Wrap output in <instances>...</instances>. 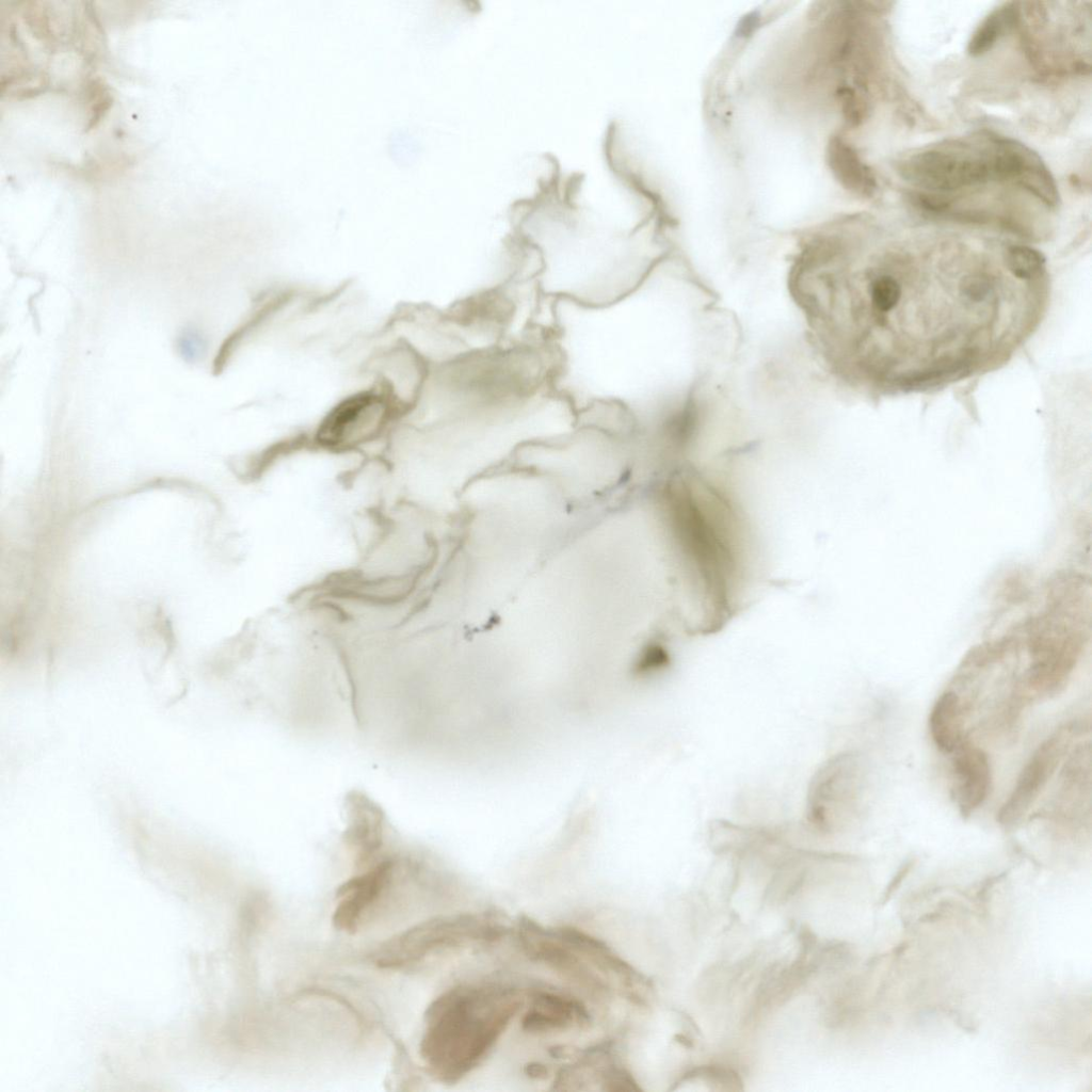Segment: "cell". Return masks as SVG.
<instances>
[{"label":"cell","mask_w":1092,"mask_h":1092,"mask_svg":"<svg viewBox=\"0 0 1092 1092\" xmlns=\"http://www.w3.org/2000/svg\"><path fill=\"white\" fill-rule=\"evenodd\" d=\"M526 1002L524 993L495 981L452 986L427 1008L419 1054L428 1073L452 1085L492 1053Z\"/></svg>","instance_id":"cell-1"},{"label":"cell","mask_w":1092,"mask_h":1092,"mask_svg":"<svg viewBox=\"0 0 1092 1092\" xmlns=\"http://www.w3.org/2000/svg\"><path fill=\"white\" fill-rule=\"evenodd\" d=\"M505 932V926L491 914L437 916L385 941L375 949L372 959L380 968L400 969L438 951L497 941Z\"/></svg>","instance_id":"cell-2"},{"label":"cell","mask_w":1092,"mask_h":1092,"mask_svg":"<svg viewBox=\"0 0 1092 1092\" xmlns=\"http://www.w3.org/2000/svg\"><path fill=\"white\" fill-rule=\"evenodd\" d=\"M996 154L997 135H990L981 148L956 143L914 154L900 163L899 173L917 187L950 192L997 180Z\"/></svg>","instance_id":"cell-3"},{"label":"cell","mask_w":1092,"mask_h":1092,"mask_svg":"<svg viewBox=\"0 0 1092 1092\" xmlns=\"http://www.w3.org/2000/svg\"><path fill=\"white\" fill-rule=\"evenodd\" d=\"M1079 729L1077 723L1061 726L1034 750L997 813V822L1002 828H1014L1030 810L1069 752Z\"/></svg>","instance_id":"cell-4"},{"label":"cell","mask_w":1092,"mask_h":1092,"mask_svg":"<svg viewBox=\"0 0 1092 1092\" xmlns=\"http://www.w3.org/2000/svg\"><path fill=\"white\" fill-rule=\"evenodd\" d=\"M860 768L852 755H841L826 764L813 782L808 817L816 828L839 824L853 807L860 791Z\"/></svg>","instance_id":"cell-5"},{"label":"cell","mask_w":1092,"mask_h":1092,"mask_svg":"<svg viewBox=\"0 0 1092 1092\" xmlns=\"http://www.w3.org/2000/svg\"><path fill=\"white\" fill-rule=\"evenodd\" d=\"M394 862L382 860L364 872L340 884L336 889V905L332 922L339 930L354 933L364 914L374 904L391 879Z\"/></svg>","instance_id":"cell-6"},{"label":"cell","mask_w":1092,"mask_h":1092,"mask_svg":"<svg viewBox=\"0 0 1092 1092\" xmlns=\"http://www.w3.org/2000/svg\"><path fill=\"white\" fill-rule=\"evenodd\" d=\"M952 792L960 814L971 816L989 798L993 773L987 754L970 742H962L953 752Z\"/></svg>","instance_id":"cell-7"},{"label":"cell","mask_w":1092,"mask_h":1092,"mask_svg":"<svg viewBox=\"0 0 1092 1092\" xmlns=\"http://www.w3.org/2000/svg\"><path fill=\"white\" fill-rule=\"evenodd\" d=\"M389 402L379 394L362 392L338 404L322 424L321 439L330 444L351 440L381 425Z\"/></svg>","instance_id":"cell-8"},{"label":"cell","mask_w":1092,"mask_h":1092,"mask_svg":"<svg viewBox=\"0 0 1092 1092\" xmlns=\"http://www.w3.org/2000/svg\"><path fill=\"white\" fill-rule=\"evenodd\" d=\"M529 1001L521 1018L523 1030L528 1033L565 1030L589 1022L584 1007L574 998L549 991H534Z\"/></svg>","instance_id":"cell-9"},{"label":"cell","mask_w":1092,"mask_h":1092,"mask_svg":"<svg viewBox=\"0 0 1092 1092\" xmlns=\"http://www.w3.org/2000/svg\"><path fill=\"white\" fill-rule=\"evenodd\" d=\"M826 158L834 177L845 189L861 196L874 193L876 178L850 144L836 136L831 139Z\"/></svg>","instance_id":"cell-10"},{"label":"cell","mask_w":1092,"mask_h":1092,"mask_svg":"<svg viewBox=\"0 0 1092 1092\" xmlns=\"http://www.w3.org/2000/svg\"><path fill=\"white\" fill-rule=\"evenodd\" d=\"M964 702L956 691L943 692L929 717V729L936 748L952 753L963 742Z\"/></svg>","instance_id":"cell-11"},{"label":"cell","mask_w":1092,"mask_h":1092,"mask_svg":"<svg viewBox=\"0 0 1092 1092\" xmlns=\"http://www.w3.org/2000/svg\"><path fill=\"white\" fill-rule=\"evenodd\" d=\"M1017 13L1014 3H1007L993 11L971 35L967 51L973 57L987 52L1016 21Z\"/></svg>","instance_id":"cell-12"},{"label":"cell","mask_w":1092,"mask_h":1092,"mask_svg":"<svg viewBox=\"0 0 1092 1092\" xmlns=\"http://www.w3.org/2000/svg\"><path fill=\"white\" fill-rule=\"evenodd\" d=\"M1044 263L1043 254L1028 246H1012L1007 254L1009 270L1022 279H1029L1038 275Z\"/></svg>","instance_id":"cell-13"},{"label":"cell","mask_w":1092,"mask_h":1092,"mask_svg":"<svg viewBox=\"0 0 1092 1092\" xmlns=\"http://www.w3.org/2000/svg\"><path fill=\"white\" fill-rule=\"evenodd\" d=\"M869 292L876 309L888 311L900 300L901 288L892 276H880L871 283Z\"/></svg>","instance_id":"cell-14"},{"label":"cell","mask_w":1092,"mask_h":1092,"mask_svg":"<svg viewBox=\"0 0 1092 1092\" xmlns=\"http://www.w3.org/2000/svg\"><path fill=\"white\" fill-rule=\"evenodd\" d=\"M992 285L987 277L976 275L966 277L961 283V292L969 300L979 302L991 292Z\"/></svg>","instance_id":"cell-15"},{"label":"cell","mask_w":1092,"mask_h":1092,"mask_svg":"<svg viewBox=\"0 0 1092 1092\" xmlns=\"http://www.w3.org/2000/svg\"><path fill=\"white\" fill-rule=\"evenodd\" d=\"M912 865H913V862L909 861V862L904 863L901 866V868L898 870V872L896 873V876L893 878L892 882L889 883L888 887L886 888V892L884 894L883 902H886L888 900V898L890 897V895H893L895 889L898 888V886L901 884L902 880L906 877V874L909 873L910 869L912 868Z\"/></svg>","instance_id":"cell-16"},{"label":"cell","mask_w":1092,"mask_h":1092,"mask_svg":"<svg viewBox=\"0 0 1092 1092\" xmlns=\"http://www.w3.org/2000/svg\"><path fill=\"white\" fill-rule=\"evenodd\" d=\"M701 578H702V577H701ZM702 581H703V579H702ZM703 583H704V581H703ZM704 585H705V584H704ZM705 588H706V587H705ZM706 591H707V589H706ZM707 593H708V591H707ZM708 595H709V594H708ZM709 598H710V596H709ZM710 600H711V599H710ZM711 603H712V601H711ZM712 605H713V604H712ZM713 608H714V606H713ZM714 610H716V608H714ZM716 612H717V610H716ZM717 614H718V612H717ZM718 615H719V614H718ZM719 617H720V615H719ZM720 619H721V617H720ZM721 621H722V619H721ZM722 622H723V621H722Z\"/></svg>","instance_id":"cell-17"}]
</instances>
